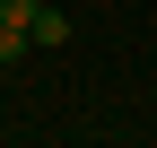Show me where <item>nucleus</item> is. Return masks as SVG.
I'll return each instance as SVG.
<instances>
[{
  "label": "nucleus",
  "mask_w": 157,
  "mask_h": 148,
  "mask_svg": "<svg viewBox=\"0 0 157 148\" xmlns=\"http://www.w3.org/2000/svg\"><path fill=\"white\" fill-rule=\"evenodd\" d=\"M17 52H26V26H9V17H0V61H17Z\"/></svg>",
  "instance_id": "2"
},
{
  "label": "nucleus",
  "mask_w": 157,
  "mask_h": 148,
  "mask_svg": "<svg viewBox=\"0 0 157 148\" xmlns=\"http://www.w3.org/2000/svg\"><path fill=\"white\" fill-rule=\"evenodd\" d=\"M35 9H44V0H0V17H9V26H26Z\"/></svg>",
  "instance_id": "3"
},
{
  "label": "nucleus",
  "mask_w": 157,
  "mask_h": 148,
  "mask_svg": "<svg viewBox=\"0 0 157 148\" xmlns=\"http://www.w3.org/2000/svg\"><path fill=\"white\" fill-rule=\"evenodd\" d=\"M26 44H70V17H61V9H52V0H44V9H35V17H26Z\"/></svg>",
  "instance_id": "1"
}]
</instances>
